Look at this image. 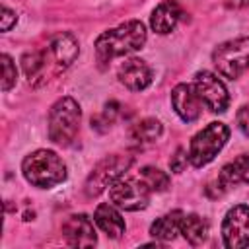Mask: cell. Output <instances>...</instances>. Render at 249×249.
Listing matches in <instances>:
<instances>
[{"mask_svg":"<svg viewBox=\"0 0 249 249\" xmlns=\"http://www.w3.org/2000/svg\"><path fill=\"white\" fill-rule=\"evenodd\" d=\"M235 6H249V0H233Z\"/></svg>","mask_w":249,"mask_h":249,"instance_id":"cell-26","label":"cell"},{"mask_svg":"<svg viewBox=\"0 0 249 249\" xmlns=\"http://www.w3.org/2000/svg\"><path fill=\"white\" fill-rule=\"evenodd\" d=\"M161 134V123L158 119H144L132 126V136L138 142H154Z\"/></svg>","mask_w":249,"mask_h":249,"instance_id":"cell-19","label":"cell"},{"mask_svg":"<svg viewBox=\"0 0 249 249\" xmlns=\"http://www.w3.org/2000/svg\"><path fill=\"white\" fill-rule=\"evenodd\" d=\"M179 18H181V8H179V4L173 2V0H165V2H161L160 6H156V10L152 12L150 25H152V29H154L156 33L165 35V33L173 31V27L177 25Z\"/></svg>","mask_w":249,"mask_h":249,"instance_id":"cell-15","label":"cell"},{"mask_svg":"<svg viewBox=\"0 0 249 249\" xmlns=\"http://www.w3.org/2000/svg\"><path fill=\"white\" fill-rule=\"evenodd\" d=\"M47 53L53 58V64L56 66V70H64V68H68L76 60L80 49H78V41H76L74 35L58 33V35L53 37Z\"/></svg>","mask_w":249,"mask_h":249,"instance_id":"cell-13","label":"cell"},{"mask_svg":"<svg viewBox=\"0 0 249 249\" xmlns=\"http://www.w3.org/2000/svg\"><path fill=\"white\" fill-rule=\"evenodd\" d=\"M80 117V105L72 97L58 99L49 113V138L54 144L68 146L78 134Z\"/></svg>","mask_w":249,"mask_h":249,"instance_id":"cell-3","label":"cell"},{"mask_svg":"<svg viewBox=\"0 0 249 249\" xmlns=\"http://www.w3.org/2000/svg\"><path fill=\"white\" fill-rule=\"evenodd\" d=\"M187 161H189V156L185 154V150H183V148H179V150L175 152V156L169 160V167H171V171L181 173V171L187 167Z\"/></svg>","mask_w":249,"mask_h":249,"instance_id":"cell-23","label":"cell"},{"mask_svg":"<svg viewBox=\"0 0 249 249\" xmlns=\"http://www.w3.org/2000/svg\"><path fill=\"white\" fill-rule=\"evenodd\" d=\"M181 233L191 245H200L208 235V224L198 214H185L181 220Z\"/></svg>","mask_w":249,"mask_h":249,"instance_id":"cell-18","label":"cell"},{"mask_svg":"<svg viewBox=\"0 0 249 249\" xmlns=\"http://www.w3.org/2000/svg\"><path fill=\"white\" fill-rule=\"evenodd\" d=\"M241 183H249V156H237L235 160L228 161L216 179L218 185V196L224 195L230 187L241 185Z\"/></svg>","mask_w":249,"mask_h":249,"instance_id":"cell-14","label":"cell"},{"mask_svg":"<svg viewBox=\"0 0 249 249\" xmlns=\"http://www.w3.org/2000/svg\"><path fill=\"white\" fill-rule=\"evenodd\" d=\"M93 220L95 224L109 235V237H121L124 233V220L121 218V214L107 202L99 204L93 212Z\"/></svg>","mask_w":249,"mask_h":249,"instance_id":"cell-16","label":"cell"},{"mask_svg":"<svg viewBox=\"0 0 249 249\" xmlns=\"http://www.w3.org/2000/svg\"><path fill=\"white\" fill-rule=\"evenodd\" d=\"M62 235L72 247H93L97 243V235L93 230V222L86 214H72L62 224Z\"/></svg>","mask_w":249,"mask_h":249,"instance_id":"cell-11","label":"cell"},{"mask_svg":"<svg viewBox=\"0 0 249 249\" xmlns=\"http://www.w3.org/2000/svg\"><path fill=\"white\" fill-rule=\"evenodd\" d=\"M47 54H49V53H39V51H33V53L23 54L21 66H23V72H25V76L29 78V82L43 74V70H45V66H47Z\"/></svg>","mask_w":249,"mask_h":249,"instance_id":"cell-20","label":"cell"},{"mask_svg":"<svg viewBox=\"0 0 249 249\" xmlns=\"http://www.w3.org/2000/svg\"><path fill=\"white\" fill-rule=\"evenodd\" d=\"M193 86H195L196 93L200 95L202 103H204L210 111H214V113H224V111L228 109V105H230V95H228V89H226L224 82H222L216 74H212V72H208V70L196 72Z\"/></svg>","mask_w":249,"mask_h":249,"instance_id":"cell-8","label":"cell"},{"mask_svg":"<svg viewBox=\"0 0 249 249\" xmlns=\"http://www.w3.org/2000/svg\"><path fill=\"white\" fill-rule=\"evenodd\" d=\"M140 177H142V181L150 187V191L161 193V191H165V189L169 187V177H167V173H163V171L158 169V167H152V165L142 167V169H140Z\"/></svg>","mask_w":249,"mask_h":249,"instance_id":"cell-21","label":"cell"},{"mask_svg":"<svg viewBox=\"0 0 249 249\" xmlns=\"http://www.w3.org/2000/svg\"><path fill=\"white\" fill-rule=\"evenodd\" d=\"M16 12H12L8 6H2V31H10V27L16 23Z\"/></svg>","mask_w":249,"mask_h":249,"instance_id":"cell-25","label":"cell"},{"mask_svg":"<svg viewBox=\"0 0 249 249\" xmlns=\"http://www.w3.org/2000/svg\"><path fill=\"white\" fill-rule=\"evenodd\" d=\"M23 177L41 189H51L66 179V165L53 150H37L21 161Z\"/></svg>","mask_w":249,"mask_h":249,"instance_id":"cell-2","label":"cell"},{"mask_svg":"<svg viewBox=\"0 0 249 249\" xmlns=\"http://www.w3.org/2000/svg\"><path fill=\"white\" fill-rule=\"evenodd\" d=\"M150 193H152L150 187L144 181H136V179H117L109 187L111 202L130 212L146 208L150 202Z\"/></svg>","mask_w":249,"mask_h":249,"instance_id":"cell-7","label":"cell"},{"mask_svg":"<svg viewBox=\"0 0 249 249\" xmlns=\"http://www.w3.org/2000/svg\"><path fill=\"white\" fill-rule=\"evenodd\" d=\"M132 165V156H121V154H115V156H109L105 160H101L93 169L91 173L88 175V181H86V195L88 196H97L99 193L105 191V187H111L117 179H121V175Z\"/></svg>","mask_w":249,"mask_h":249,"instance_id":"cell-6","label":"cell"},{"mask_svg":"<svg viewBox=\"0 0 249 249\" xmlns=\"http://www.w3.org/2000/svg\"><path fill=\"white\" fill-rule=\"evenodd\" d=\"M183 216H185V212L173 210V212L158 218L152 224V228H150L152 237H156L160 241H171V239H175V235L181 233V220H183Z\"/></svg>","mask_w":249,"mask_h":249,"instance_id":"cell-17","label":"cell"},{"mask_svg":"<svg viewBox=\"0 0 249 249\" xmlns=\"http://www.w3.org/2000/svg\"><path fill=\"white\" fill-rule=\"evenodd\" d=\"M146 43V27L142 21L132 19V21H124L115 29L103 31L97 39H95V56L97 62L103 66L107 62H111L117 56L134 53L138 49H142V45Z\"/></svg>","mask_w":249,"mask_h":249,"instance_id":"cell-1","label":"cell"},{"mask_svg":"<svg viewBox=\"0 0 249 249\" xmlns=\"http://www.w3.org/2000/svg\"><path fill=\"white\" fill-rule=\"evenodd\" d=\"M119 80L130 91H140L152 84V68L142 58H128L119 68Z\"/></svg>","mask_w":249,"mask_h":249,"instance_id":"cell-12","label":"cell"},{"mask_svg":"<svg viewBox=\"0 0 249 249\" xmlns=\"http://www.w3.org/2000/svg\"><path fill=\"white\" fill-rule=\"evenodd\" d=\"M235 119H237V126L241 128V132H243L245 136H249V105L239 107Z\"/></svg>","mask_w":249,"mask_h":249,"instance_id":"cell-24","label":"cell"},{"mask_svg":"<svg viewBox=\"0 0 249 249\" xmlns=\"http://www.w3.org/2000/svg\"><path fill=\"white\" fill-rule=\"evenodd\" d=\"M171 105L175 109V113L185 121V123H193L200 117L202 113V99L196 93L195 86L191 84H177L171 91Z\"/></svg>","mask_w":249,"mask_h":249,"instance_id":"cell-10","label":"cell"},{"mask_svg":"<svg viewBox=\"0 0 249 249\" xmlns=\"http://www.w3.org/2000/svg\"><path fill=\"white\" fill-rule=\"evenodd\" d=\"M18 80V70L16 64L12 62V58L8 54H2V89L8 91Z\"/></svg>","mask_w":249,"mask_h":249,"instance_id":"cell-22","label":"cell"},{"mask_svg":"<svg viewBox=\"0 0 249 249\" xmlns=\"http://www.w3.org/2000/svg\"><path fill=\"white\" fill-rule=\"evenodd\" d=\"M228 138H230V128L224 123H210L193 136L189 148V161L195 167H202L210 163L216 158V154L224 148Z\"/></svg>","mask_w":249,"mask_h":249,"instance_id":"cell-4","label":"cell"},{"mask_svg":"<svg viewBox=\"0 0 249 249\" xmlns=\"http://www.w3.org/2000/svg\"><path fill=\"white\" fill-rule=\"evenodd\" d=\"M224 245L230 249H241L249 245V206L237 204L228 210L222 222Z\"/></svg>","mask_w":249,"mask_h":249,"instance_id":"cell-9","label":"cell"},{"mask_svg":"<svg viewBox=\"0 0 249 249\" xmlns=\"http://www.w3.org/2000/svg\"><path fill=\"white\" fill-rule=\"evenodd\" d=\"M212 62L226 78H237L249 68V37H239L218 45L212 53Z\"/></svg>","mask_w":249,"mask_h":249,"instance_id":"cell-5","label":"cell"}]
</instances>
